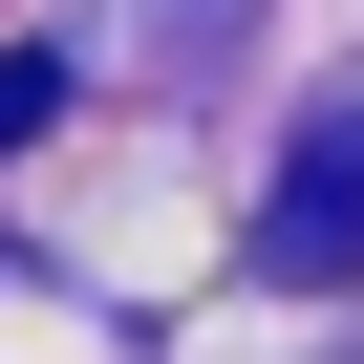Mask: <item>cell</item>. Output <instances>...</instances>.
Segmentation results:
<instances>
[{"label":"cell","instance_id":"obj_1","mask_svg":"<svg viewBox=\"0 0 364 364\" xmlns=\"http://www.w3.org/2000/svg\"><path fill=\"white\" fill-rule=\"evenodd\" d=\"M257 257H279V279H343V257H364V129H300V171H279Z\"/></svg>","mask_w":364,"mask_h":364},{"label":"cell","instance_id":"obj_2","mask_svg":"<svg viewBox=\"0 0 364 364\" xmlns=\"http://www.w3.org/2000/svg\"><path fill=\"white\" fill-rule=\"evenodd\" d=\"M43 107H65V65H43V43H0V150H22Z\"/></svg>","mask_w":364,"mask_h":364}]
</instances>
